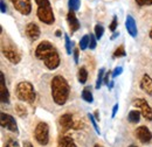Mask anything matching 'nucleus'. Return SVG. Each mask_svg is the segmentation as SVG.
<instances>
[{"mask_svg":"<svg viewBox=\"0 0 152 147\" xmlns=\"http://www.w3.org/2000/svg\"><path fill=\"white\" fill-rule=\"evenodd\" d=\"M77 78H78V82L81 84H84L87 82V79H88V71H87V69L84 67L80 68L78 74H77Z\"/></svg>","mask_w":152,"mask_h":147,"instance_id":"6ab92c4d","label":"nucleus"},{"mask_svg":"<svg viewBox=\"0 0 152 147\" xmlns=\"http://www.w3.org/2000/svg\"><path fill=\"white\" fill-rule=\"evenodd\" d=\"M133 105L140 111L142 116L146 120H152V108L144 98H136L133 100Z\"/></svg>","mask_w":152,"mask_h":147,"instance_id":"423d86ee","label":"nucleus"},{"mask_svg":"<svg viewBox=\"0 0 152 147\" xmlns=\"http://www.w3.org/2000/svg\"><path fill=\"white\" fill-rule=\"evenodd\" d=\"M64 41H66V50H67V54H72V42H70V39L68 35H64Z\"/></svg>","mask_w":152,"mask_h":147,"instance_id":"a878e982","label":"nucleus"},{"mask_svg":"<svg viewBox=\"0 0 152 147\" xmlns=\"http://www.w3.org/2000/svg\"><path fill=\"white\" fill-rule=\"evenodd\" d=\"M150 37H151V40H152V29L150 31Z\"/></svg>","mask_w":152,"mask_h":147,"instance_id":"58836bf2","label":"nucleus"},{"mask_svg":"<svg viewBox=\"0 0 152 147\" xmlns=\"http://www.w3.org/2000/svg\"><path fill=\"white\" fill-rule=\"evenodd\" d=\"M129 147H137V146H133V145H131V146H129Z\"/></svg>","mask_w":152,"mask_h":147,"instance_id":"a19ab883","label":"nucleus"},{"mask_svg":"<svg viewBox=\"0 0 152 147\" xmlns=\"http://www.w3.org/2000/svg\"><path fill=\"white\" fill-rule=\"evenodd\" d=\"M104 71H105V69L104 68H101L99 69V71H98V76H97V82H96V89H99L101 88V85H102V83L104 82Z\"/></svg>","mask_w":152,"mask_h":147,"instance_id":"4be33fe9","label":"nucleus"},{"mask_svg":"<svg viewBox=\"0 0 152 147\" xmlns=\"http://www.w3.org/2000/svg\"><path fill=\"white\" fill-rule=\"evenodd\" d=\"M117 110H118V104H115L114 109H113V117H115V116H116V112H117Z\"/></svg>","mask_w":152,"mask_h":147,"instance_id":"c9c22d12","label":"nucleus"},{"mask_svg":"<svg viewBox=\"0 0 152 147\" xmlns=\"http://www.w3.org/2000/svg\"><path fill=\"white\" fill-rule=\"evenodd\" d=\"M89 42H90V35H84L80 40V48L81 50L87 49V47H89Z\"/></svg>","mask_w":152,"mask_h":147,"instance_id":"412c9836","label":"nucleus"},{"mask_svg":"<svg viewBox=\"0 0 152 147\" xmlns=\"http://www.w3.org/2000/svg\"><path fill=\"white\" fill-rule=\"evenodd\" d=\"M136 4L138 6H152V0H136Z\"/></svg>","mask_w":152,"mask_h":147,"instance_id":"bb28decb","label":"nucleus"},{"mask_svg":"<svg viewBox=\"0 0 152 147\" xmlns=\"http://www.w3.org/2000/svg\"><path fill=\"white\" fill-rule=\"evenodd\" d=\"M117 26H118V22H117V18L114 17L113 19V22L110 23V26H109V29L111 31V32H115L116 31V28H117Z\"/></svg>","mask_w":152,"mask_h":147,"instance_id":"7c9ffc66","label":"nucleus"},{"mask_svg":"<svg viewBox=\"0 0 152 147\" xmlns=\"http://www.w3.org/2000/svg\"><path fill=\"white\" fill-rule=\"evenodd\" d=\"M2 54L13 64H18L21 61V54L19 53V50L13 46H4L2 47Z\"/></svg>","mask_w":152,"mask_h":147,"instance_id":"0eeeda50","label":"nucleus"},{"mask_svg":"<svg viewBox=\"0 0 152 147\" xmlns=\"http://www.w3.org/2000/svg\"><path fill=\"white\" fill-rule=\"evenodd\" d=\"M23 147H33V145L29 141H23Z\"/></svg>","mask_w":152,"mask_h":147,"instance_id":"e433bc0d","label":"nucleus"},{"mask_svg":"<svg viewBox=\"0 0 152 147\" xmlns=\"http://www.w3.org/2000/svg\"><path fill=\"white\" fill-rule=\"evenodd\" d=\"M74 60H75V63H78V49L77 48L74 49Z\"/></svg>","mask_w":152,"mask_h":147,"instance_id":"72a5a7b5","label":"nucleus"},{"mask_svg":"<svg viewBox=\"0 0 152 147\" xmlns=\"http://www.w3.org/2000/svg\"><path fill=\"white\" fill-rule=\"evenodd\" d=\"M68 6H69V11H77L81 6V1L80 0H69L68 1Z\"/></svg>","mask_w":152,"mask_h":147,"instance_id":"5701e85b","label":"nucleus"},{"mask_svg":"<svg viewBox=\"0 0 152 147\" xmlns=\"http://www.w3.org/2000/svg\"><path fill=\"white\" fill-rule=\"evenodd\" d=\"M88 117H89V119H90V122H91V124H93V126H94V129H95V131L99 134V130H98V126H97V124H96L95 122V118H94V116L93 114H88Z\"/></svg>","mask_w":152,"mask_h":147,"instance_id":"c756f323","label":"nucleus"},{"mask_svg":"<svg viewBox=\"0 0 152 147\" xmlns=\"http://www.w3.org/2000/svg\"><path fill=\"white\" fill-rule=\"evenodd\" d=\"M104 34V27L101 25H96L95 26V36L97 40H99Z\"/></svg>","mask_w":152,"mask_h":147,"instance_id":"b1692460","label":"nucleus"},{"mask_svg":"<svg viewBox=\"0 0 152 147\" xmlns=\"http://www.w3.org/2000/svg\"><path fill=\"white\" fill-rule=\"evenodd\" d=\"M67 20H68V25H69V28H70V32H72V33H75L76 31L80 29V27H81V26H80V21L76 18L74 11H69V12H68Z\"/></svg>","mask_w":152,"mask_h":147,"instance_id":"4468645a","label":"nucleus"},{"mask_svg":"<svg viewBox=\"0 0 152 147\" xmlns=\"http://www.w3.org/2000/svg\"><path fill=\"white\" fill-rule=\"evenodd\" d=\"M60 34H61V33H60V31H57V32H56V36H60Z\"/></svg>","mask_w":152,"mask_h":147,"instance_id":"4c0bfd02","label":"nucleus"},{"mask_svg":"<svg viewBox=\"0 0 152 147\" xmlns=\"http://www.w3.org/2000/svg\"><path fill=\"white\" fill-rule=\"evenodd\" d=\"M15 110H17V112H18V114L21 116V117L26 116V109H25L22 105H17V106H15Z\"/></svg>","mask_w":152,"mask_h":147,"instance_id":"c85d7f7f","label":"nucleus"},{"mask_svg":"<svg viewBox=\"0 0 152 147\" xmlns=\"http://www.w3.org/2000/svg\"><path fill=\"white\" fill-rule=\"evenodd\" d=\"M14 8L22 15H28L32 12L31 0H11Z\"/></svg>","mask_w":152,"mask_h":147,"instance_id":"1a4fd4ad","label":"nucleus"},{"mask_svg":"<svg viewBox=\"0 0 152 147\" xmlns=\"http://www.w3.org/2000/svg\"><path fill=\"white\" fill-rule=\"evenodd\" d=\"M34 137L35 140L38 141L39 145L41 146H46L49 141V126L47 123H39L34 131Z\"/></svg>","mask_w":152,"mask_h":147,"instance_id":"39448f33","label":"nucleus"},{"mask_svg":"<svg viewBox=\"0 0 152 147\" xmlns=\"http://www.w3.org/2000/svg\"><path fill=\"white\" fill-rule=\"evenodd\" d=\"M0 124L4 129H7L11 132H14V133H18V125H17V122L15 119L11 116V114H7V113H4L1 112L0 114Z\"/></svg>","mask_w":152,"mask_h":147,"instance_id":"6e6552de","label":"nucleus"},{"mask_svg":"<svg viewBox=\"0 0 152 147\" xmlns=\"http://www.w3.org/2000/svg\"><path fill=\"white\" fill-rule=\"evenodd\" d=\"M5 147H20V146L17 140H14V139H8V141L6 143Z\"/></svg>","mask_w":152,"mask_h":147,"instance_id":"cd10ccee","label":"nucleus"},{"mask_svg":"<svg viewBox=\"0 0 152 147\" xmlns=\"http://www.w3.org/2000/svg\"><path fill=\"white\" fill-rule=\"evenodd\" d=\"M35 2L38 5L37 14H38L39 20L46 25H53L55 18H54L53 8L49 0H35Z\"/></svg>","mask_w":152,"mask_h":147,"instance_id":"20e7f679","label":"nucleus"},{"mask_svg":"<svg viewBox=\"0 0 152 147\" xmlns=\"http://www.w3.org/2000/svg\"><path fill=\"white\" fill-rule=\"evenodd\" d=\"M82 98L87 103H93L94 97H93V93H91V87H86L83 89V91H82Z\"/></svg>","mask_w":152,"mask_h":147,"instance_id":"a211bd4d","label":"nucleus"},{"mask_svg":"<svg viewBox=\"0 0 152 147\" xmlns=\"http://www.w3.org/2000/svg\"><path fill=\"white\" fill-rule=\"evenodd\" d=\"M50 89H52V97H53V100L55 102V104L64 105L66 102L68 100L69 92H70V87H69L67 79L61 75L55 76L52 79Z\"/></svg>","mask_w":152,"mask_h":147,"instance_id":"f03ea898","label":"nucleus"},{"mask_svg":"<svg viewBox=\"0 0 152 147\" xmlns=\"http://www.w3.org/2000/svg\"><path fill=\"white\" fill-rule=\"evenodd\" d=\"M35 56L45 63L49 70H55L60 65L58 52L49 41H42L39 44L35 49Z\"/></svg>","mask_w":152,"mask_h":147,"instance_id":"f257e3e1","label":"nucleus"},{"mask_svg":"<svg viewBox=\"0 0 152 147\" xmlns=\"http://www.w3.org/2000/svg\"><path fill=\"white\" fill-rule=\"evenodd\" d=\"M139 117H140V113H139V111L132 110V111H130L128 119H129V122H130V123L137 124V123L139 122Z\"/></svg>","mask_w":152,"mask_h":147,"instance_id":"aec40b11","label":"nucleus"},{"mask_svg":"<svg viewBox=\"0 0 152 147\" xmlns=\"http://www.w3.org/2000/svg\"><path fill=\"white\" fill-rule=\"evenodd\" d=\"M57 147H76L74 140L70 138V137H67V135H61L58 138V144Z\"/></svg>","mask_w":152,"mask_h":147,"instance_id":"f3484780","label":"nucleus"},{"mask_svg":"<svg viewBox=\"0 0 152 147\" xmlns=\"http://www.w3.org/2000/svg\"><path fill=\"white\" fill-rule=\"evenodd\" d=\"M15 93H17V97L20 100L29 103V104H33L35 102V98H37V93H35L33 84L27 82V81H22L17 85Z\"/></svg>","mask_w":152,"mask_h":147,"instance_id":"7ed1b4c3","label":"nucleus"},{"mask_svg":"<svg viewBox=\"0 0 152 147\" xmlns=\"http://www.w3.org/2000/svg\"><path fill=\"white\" fill-rule=\"evenodd\" d=\"M0 4H1V13H5V12H6V5H5V1L1 0Z\"/></svg>","mask_w":152,"mask_h":147,"instance_id":"f704fd0d","label":"nucleus"},{"mask_svg":"<svg viewBox=\"0 0 152 147\" xmlns=\"http://www.w3.org/2000/svg\"><path fill=\"white\" fill-rule=\"evenodd\" d=\"M60 125L63 127L64 130H69V129H75L78 130L77 125L75 124V120H74V117L70 114V113H66V114H62L60 117Z\"/></svg>","mask_w":152,"mask_h":147,"instance_id":"9b49d317","label":"nucleus"},{"mask_svg":"<svg viewBox=\"0 0 152 147\" xmlns=\"http://www.w3.org/2000/svg\"><path fill=\"white\" fill-rule=\"evenodd\" d=\"M136 137L138 138V140L143 144H148L150 143L152 139V133L151 131L148 129L146 126H139L138 129L136 130Z\"/></svg>","mask_w":152,"mask_h":147,"instance_id":"9d476101","label":"nucleus"},{"mask_svg":"<svg viewBox=\"0 0 152 147\" xmlns=\"http://www.w3.org/2000/svg\"><path fill=\"white\" fill-rule=\"evenodd\" d=\"M95 147H103V146H101V145H95Z\"/></svg>","mask_w":152,"mask_h":147,"instance_id":"ea45409f","label":"nucleus"},{"mask_svg":"<svg viewBox=\"0 0 152 147\" xmlns=\"http://www.w3.org/2000/svg\"><path fill=\"white\" fill-rule=\"evenodd\" d=\"M89 47L90 49H95L96 48V39L94 34H90V42H89Z\"/></svg>","mask_w":152,"mask_h":147,"instance_id":"2f4dec72","label":"nucleus"},{"mask_svg":"<svg viewBox=\"0 0 152 147\" xmlns=\"http://www.w3.org/2000/svg\"><path fill=\"white\" fill-rule=\"evenodd\" d=\"M140 89L148 95L152 96V78L149 75H144L142 81H140Z\"/></svg>","mask_w":152,"mask_h":147,"instance_id":"2eb2a0df","label":"nucleus"},{"mask_svg":"<svg viewBox=\"0 0 152 147\" xmlns=\"http://www.w3.org/2000/svg\"><path fill=\"white\" fill-rule=\"evenodd\" d=\"M125 48H124V46H121L119 48H117L116 49V52H115L114 54V57H123V56H125Z\"/></svg>","mask_w":152,"mask_h":147,"instance_id":"393cba45","label":"nucleus"},{"mask_svg":"<svg viewBox=\"0 0 152 147\" xmlns=\"http://www.w3.org/2000/svg\"><path fill=\"white\" fill-rule=\"evenodd\" d=\"M122 71H123V68H122V67H117L114 71H113V77H116V76L121 75V74H122Z\"/></svg>","mask_w":152,"mask_h":147,"instance_id":"473e14b6","label":"nucleus"},{"mask_svg":"<svg viewBox=\"0 0 152 147\" xmlns=\"http://www.w3.org/2000/svg\"><path fill=\"white\" fill-rule=\"evenodd\" d=\"M125 27H126V31L128 33L131 35L132 37L137 36V25H136V21L131 15H128L126 20H125Z\"/></svg>","mask_w":152,"mask_h":147,"instance_id":"dca6fc26","label":"nucleus"},{"mask_svg":"<svg viewBox=\"0 0 152 147\" xmlns=\"http://www.w3.org/2000/svg\"><path fill=\"white\" fill-rule=\"evenodd\" d=\"M0 99L2 103H10V92L5 84L4 73H0Z\"/></svg>","mask_w":152,"mask_h":147,"instance_id":"ddd939ff","label":"nucleus"},{"mask_svg":"<svg viewBox=\"0 0 152 147\" xmlns=\"http://www.w3.org/2000/svg\"><path fill=\"white\" fill-rule=\"evenodd\" d=\"M26 35L32 41H37L40 37V28L35 22H31L26 26Z\"/></svg>","mask_w":152,"mask_h":147,"instance_id":"f8f14e48","label":"nucleus"}]
</instances>
